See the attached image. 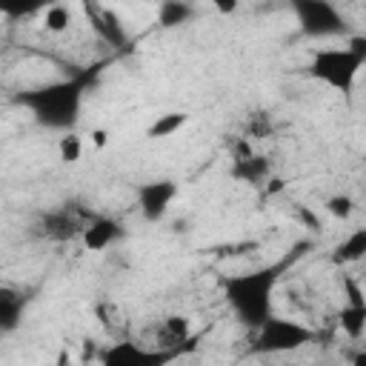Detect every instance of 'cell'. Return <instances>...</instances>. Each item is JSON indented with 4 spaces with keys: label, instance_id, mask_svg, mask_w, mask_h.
<instances>
[{
    "label": "cell",
    "instance_id": "obj_1",
    "mask_svg": "<svg viewBox=\"0 0 366 366\" xmlns=\"http://www.w3.org/2000/svg\"><path fill=\"white\" fill-rule=\"evenodd\" d=\"M283 269V263H269L260 269L229 274L223 280V297L240 326L254 332L263 320L274 315V289L280 283Z\"/></svg>",
    "mask_w": 366,
    "mask_h": 366
},
{
    "label": "cell",
    "instance_id": "obj_2",
    "mask_svg": "<svg viewBox=\"0 0 366 366\" xmlns=\"http://www.w3.org/2000/svg\"><path fill=\"white\" fill-rule=\"evenodd\" d=\"M83 89L86 77H71V80H51L34 89H26L17 94V103L31 112V117L46 126V129H60L69 132L83 106Z\"/></svg>",
    "mask_w": 366,
    "mask_h": 366
},
{
    "label": "cell",
    "instance_id": "obj_3",
    "mask_svg": "<svg viewBox=\"0 0 366 366\" xmlns=\"http://www.w3.org/2000/svg\"><path fill=\"white\" fill-rule=\"evenodd\" d=\"M363 63H366V40L352 37L349 46L343 49H317L309 60V74L323 86L346 94L352 92Z\"/></svg>",
    "mask_w": 366,
    "mask_h": 366
},
{
    "label": "cell",
    "instance_id": "obj_4",
    "mask_svg": "<svg viewBox=\"0 0 366 366\" xmlns=\"http://www.w3.org/2000/svg\"><path fill=\"white\" fill-rule=\"evenodd\" d=\"M312 340H315V329H309L306 323L292 320V317L272 315L269 320H263L254 329L252 352L254 355H286V352L303 349Z\"/></svg>",
    "mask_w": 366,
    "mask_h": 366
},
{
    "label": "cell",
    "instance_id": "obj_5",
    "mask_svg": "<svg viewBox=\"0 0 366 366\" xmlns=\"http://www.w3.org/2000/svg\"><path fill=\"white\" fill-rule=\"evenodd\" d=\"M183 352H177V349H152V346H140L134 340H117V343L100 349L97 363L100 366H169Z\"/></svg>",
    "mask_w": 366,
    "mask_h": 366
},
{
    "label": "cell",
    "instance_id": "obj_6",
    "mask_svg": "<svg viewBox=\"0 0 366 366\" xmlns=\"http://www.w3.org/2000/svg\"><path fill=\"white\" fill-rule=\"evenodd\" d=\"M295 14L300 23V31L309 37H335V34H343L346 29L340 9L326 0H297Z\"/></svg>",
    "mask_w": 366,
    "mask_h": 366
},
{
    "label": "cell",
    "instance_id": "obj_7",
    "mask_svg": "<svg viewBox=\"0 0 366 366\" xmlns=\"http://www.w3.org/2000/svg\"><path fill=\"white\" fill-rule=\"evenodd\" d=\"M174 197H177V183L169 177L146 180L137 186V209H140L143 220H149V223H157L169 212Z\"/></svg>",
    "mask_w": 366,
    "mask_h": 366
},
{
    "label": "cell",
    "instance_id": "obj_8",
    "mask_svg": "<svg viewBox=\"0 0 366 366\" xmlns=\"http://www.w3.org/2000/svg\"><path fill=\"white\" fill-rule=\"evenodd\" d=\"M83 11H86V17H89V23H92V29H94V34L103 40V43H109L112 49H123L126 43H129V31H126V26L120 23V17L112 11V9H106V6H83Z\"/></svg>",
    "mask_w": 366,
    "mask_h": 366
},
{
    "label": "cell",
    "instance_id": "obj_9",
    "mask_svg": "<svg viewBox=\"0 0 366 366\" xmlns=\"http://www.w3.org/2000/svg\"><path fill=\"white\" fill-rule=\"evenodd\" d=\"M120 237H123V226L114 217H92L80 232V243L86 252H106Z\"/></svg>",
    "mask_w": 366,
    "mask_h": 366
},
{
    "label": "cell",
    "instance_id": "obj_10",
    "mask_svg": "<svg viewBox=\"0 0 366 366\" xmlns=\"http://www.w3.org/2000/svg\"><path fill=\"white\" fill-rule=\"evenodd\" d=\"M232 177L240 180V183H249V186H260L272 177V166L266 157L260 154H252V152H243L234 157V166H232Z\"/></svg>",
    "mask_w": 366,
    "mask_h": 366
},
{
    "label": "cell",
    "instance_id": "obj_11",
    "mask_svg": "<svg viewBox=\"0 0 366 366\" xmlns=\"http://www.w3.org/2000/svg\"><path fill=\"white\" fill-rule=\"evenodd\" d=\"M26 312V295L14 286H0V335L14 332Z\"/></svg>",
    "mask_w": 366,
    "mask_h": 366
},
{
    "label": "cell",
    "instance_id": "obj_12",
    "mask_svg": "<svg viewBox=\"0 0 366 366\" xmlns=\"http://www.w3.org/2000/svg\"><path fill=\"white\" fill-rule=\"evenodd\" d=\"M160 335H163V340H166L160 349H177V352H183V346L194 340V335H192V320H189L186 315H169V317H163Z\"/></svg>",
    "mask_w": 366,
    "mask_h": 366
},
{
    "label": "cell",
    "instance_id": "obj_13",
    "mask_svg": "<svg viewBox=\"0 0 366 366\" xmlns=\"http://www.w3.org/2000/svg\"><path fill=\"white\" fill-rule=\"evenodd\" d=\"M366 254V229H352L332 252V260L346 266V263H357Z\"/></svg>",
    "mask_w": 366,
    "mask_h": 366
},
{
    "label": "cell",
    "instance_id": "obj_14",
    "mask_svg": "<svg viewBox=\"0 0 366 366\" xmlns=\"http://www.w3.org/2000/svg\"><path fill=\"white\" fill-rule=\"evenodd\" d=\"M340 329L346 337L360 340L366 332V303H343L340 309Z\"/></svg>",
    "mask_w": 366,
    "mask_h": 366
},
{
    "label": "cell",
    "instance_id": "obj_15",
    "mask_svg": "<svg viewBox=\"0 0 366 366\" xmlns=\"http://www.w3.org/2000/svg\"><path fill=\"white\" fill-rule=\"evenodd\" d=\"M186 123H189V114H183V112H166V114H160V117L146 129V137H149V140L174 137Z\"/></svg>",
    "mask_w": 366,
    "mask_h": 366
},
{
    "label": "cell",
    "instance_id": "obj_16",
    "mask_svg": "<svg viewBox=\"0 0 366 366\" xmlns=\"http://www.w3.org/2000/svg\"><path fill=\"white\" fill-rule=\"evenodd\" d=\"M46 229V237H54V240H66V237H71L74 232H83V226L69 214V212H57V214H49L46 217V223H43Z\"/></svg>",
    "mask_w": 366,
    "mask_h": 366
},
{
    "label": "cell",
    "instance_id": "obj_17",
    "mask_svg": "<svg viewBox=\"0 0 366 366\" xmlns=\"http://www.w3.org/2000/svg\"><path fill=\"white\" fill-rule=\"evenodd\" d=\"M83 149H86V143L74 132H63V137L57 140V157H60V163H69V166L80 163L83 160Z\"/></svg>",
    "mask_w": 366,
    "mask_h": 366
},
{
    "label": "cell",
    "instance_id": "obj_18",
    "mask_svg": "<svg viewBox=\"0 0 366 366\" xmlns=\"http://www.w3.org/2000/svg\"><path fill=\"white\" fill-rule=\"evenodd\" d=\"M69 26H71V9H69V6L54 3V6H49V9L43 11V29H46V31L63 34V31H69Z\"/></svg>",
    "mask_w": 366,
    "mask_h": 366
},
{
    "label": "cell",
    "instance_id": "obj_19",
    "mask_svg": "<svg viewBox=\"0 0 366 366\" xmlns=\"http://www.w3.org/2000/svg\"><path fill=\"white\" fill-rule=\"evenodd\" d=\"M189 17H192V6H186V3H174V0L163 3V6H160V11H157L160 26H166V29L180 26V23H186Z\"/></svg>",
    "mask_w": 366,
    "mask_h": 366
},
{
    "label": "cell",
    "instance_id": "obj_20",
    "mask_svg": "<svg viewBox=\"0 0 366 366\" xmlns=\"http://www.w3.org/2000/svg\"><path fill=\"white\" fill-rule=\"evenodd\" d=\"M323 212L335 220H349L355 214V197L352 194H332L323 200Z\"/></svg>",
    "mask_w": 366,
    "mask_h": 366
},
{
    "label": "cell",
    "instance_id": "obj_21",
    "mask_svg": "<svg viewBox=\"0 0 366 366\" xmlns=\"http://www.w3.org/2000/svg\"><path fill=\"white\" fill-rule=\"evenodd\" d=\"M89 140H92L94 149H103V146L109 143V132H106V129H92V132H89Z\"/></svg>",
    "mask_w": 366,
    "mask_h": 366
},
{
    "label": "cell",
    "instance_id": "obj_22",
    "mask_svg": "<svg viewBox=\"0 0 366 366\" xmlns=\"http://www.w3.org/2000/svg\"><path fill=\"white\" fill-rule=\"evenodd\" d=\"M295 214H297L303 223H309V229H315V232L320 229V220H317V217H315V214H312L306 206H297V212H295Z\"/></svg>",
    "mask_w": 366,
    "mask_h": 366
},
{
    "label": "cell",
    "instance_id": "obj_23",
    "mask_svg": "<svg viewBox=\"0 0 366 366\" xmlns=\"http://www.w3.org/2000/svg\"><path fill=\"white\" fill-rule=\"evenodd\" d=\"M266 183H269V186H266V192H269V194H274V192H280V189L286 186V180H283V177H269Z\"/></svg>",
    "mask_w": 366,
    "mask_h": 366
},
{
    "label": "cell",
    "instance_id": "obj_24",
    "mask_svg": "<svg viewBox=\"0 0 366 366\" xmlns=\"http://www.w3.org/2000/svg\"><path fill=\"white\" fill-rule=\"evenodd\" d=\"M237 6L234 3H223V6H217V11H223V14H229V11H234Z\"/></svg>",
    "mask_w": 366,
    "mask_h": 366
},
{
    "label": "cell",
    "instance_id": "obj_25",
    "mask_svg": "<svg viewBox=\"0 0 366 366\" xmlns=\"http://www.w3.org/2000/svg\"><path fill=\"white\" fill-rule=\"evenodd\" d=\"M352 366H366V355H363V352H357V355H355V363H352Z\"/></svg>",
    "mask_w": 366,
    "mask_h": 366
}]
</instances>
